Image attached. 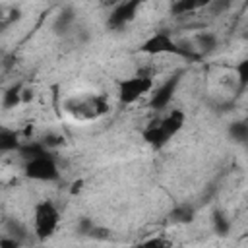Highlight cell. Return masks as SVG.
I'll use <instances>...</instances> for the list:
<instances>
[{"label":"cell","instance_id":"1","mask_svg":"<svg viewBox=\"0 0 248 248\" xmlns=\"http://www.w3.org/2000/svg\"><path fill=\"white\" fill-rule=\"evenodd\" d=\"M68 116L78 122H91L108 112V101L105 95H72L62 103Z\"/></svg>","mask_w":248,"mask_h":248},{"label":"cell","instance_id":"2","mask_svg":"<svg viewBox=\"0 0 248 248\" xmlns=\"http://www.w3.org/2000/svg\"><path fill=\"white\" fill-rule=\"evenodd\" d=\"M60 225V213L56 209V205L48 200H43L35 205L33 211V232L39 240H46L50 238L56 229Z\"/></svg>","mask_w":248,"mask_h":248},{"label":"cell","instance_id":"3","mask_svg":"<svg viewBox=\"0 0 248 248\" xmlns=\"http://www.w3.org/2000/svg\"><path fill=\"white\" fill-rule=\"evenodd\" d=\"M153 79L151 78H143V76H132L124 81H120L118 85V97L122 103L132 105L136 103L140 97L147 95L149 91H153Z\"/></svg>","mask_w":248,"mask_h":248},{"label":"cell","instance_id":"4","mask_svg":"<svg viewBox=\"0 0 248 248\" xmlns=\"http://www.w3.org/2000/svg\"><path fill=\"white\" fill-rule=\"evenodd\" d=\"M25 174L33 180H41V182H52V180H58L60 176V170L54 163V159L46 153V155H41V157H35V159H29L25 163Z\"/></svg>","mask_w":248,"mask_h":248},{"label":"cell","instance_id":"5","mask_svg":"<svg viewBox=\"0 0 248 248\" xmlns=\"http://www.w3.org/2000/svg\"><path fill=\"white\" fill-rule=\"evenodd\" d=\"M141 52L151 54V56H155V54H180V56H188V52H184V50L170 39V35H169V33H163V31H159V33H155L153 37H149V39L143 43Z\"/></svg>","mask_w":248,"mask_h":248},{"label":"cell","instance_id":"6","mask_svg":"<svg viewBox=\"0 0 248 248\" xmlns=\"http://www.w3.org/2000/svg\"><path fill=\"white\" fill-rule=\"evenodd\" d=\"M138 8H140V2H138V0L118 4V6L110 12V16H108V27H110V29H120V27H124L128 21L134 19Z\"/></svg>","mask_w":248,"mask_h":248},{"label":"cell","instance_id":"7","mask_svg":"<svg viewBox=\"0 0 248 248\" xmlns=\"http://www.w3.org/2000/svg\"><path fill=\"white\" fill-rule=\"evenodd\" d=\"M176 85H178V76H172L169 81H165L163 85H159V87L153 91V95H151V107H153L155 110L165 108V107L170 103Z\"/></svg>","mask_w":248,"mask_h":248},{"label":"cell","instance_id":"8","mask_svg":"<svg viewBox=\"0 0 248 248\" xmlns=\"http://www.w3.org/2000/svg\"><path fill=\"white\" fill-rule=\"evenodd\" d=\"M184 120H186V116H184V112L180 108H172L163 118H159V126H161L163 134L167 136V140H170L184 126Z\"/></svg>","mask_w":248,"mask_h":248},{"label":"cell","instance_id":"9","mask_svg":"<svg viewBox=\"0 0 248 248\" xmlns=\"http://www.w3.org/2000/svg\"><path fill=\"white\" fill-rule=\"evenodd\" d=\"M143 138H145V141H149V143L155 145V147H161L163 143L169 141L167 136L163 134L161 126H159V120H153V122L143 130Z\"/></svg>","mask_w":248,"mask_h":248},{"label":"cell","instance_id":"10","mask_svg":"<svg viewBox=\"0 0 248 248\" xmlns=\"http://www.w3.org/2000/svg\"><path fill=\"white\" fill-rule=\"evenodd\" d=\"M169 219H170V223H176V225H186V223H190V221L194 219V209H192V205H188V203L176 205V207L170 211Z\"/></svg>","mask_w":248,"mask_h":248},{"label":"cell","instance_id":"11","mask_svg":"<svg viewBox=\"0 0 248 248\" xmlns=\"http://www.w3.org/2000/svg\"><path fill=\"white\" fill-rule=\"evenodd\" d=\"M196 45H198V48L202 52H211L217 46V37L213 33H209V31H203V33H200L196 37Z\"/></svg>","mask_w":248,"mask_h":248},{"label":"cell","instance_id":"12","mask_svg":"<svg viewBox=\"0 0 248 248\" xmlns=\"http://www.w3.org/2000/svg\"><path fill=\"white\" fill-rule=\"evenodd\" d=\"M23 103L21 101V87H10L6 93H4V99H2V105L4 108H14L16 105Z\"/></svg>","mask_w":248,"mask_h":248},{"label":"cell","instance_id":"13","mask_svg":"<svg viewBox=\"0 0 248 248\" xmlns=\"http://www.w3.org/2000/svg\"><path fill=\"white\" fill-rule=\"evenodd\" d=\"M17 147V136L10 130H2L0 132V149L6 153V151H14Z\"/></svg>","mask_w":248,"mask_h":248},{"label":"cell","instance_id":"14","mask_svg":"<svg viewBox=\"0 0 248 248\" xmlns=\"http://www.w3.org/2000/svg\"><path fill=\"white\" fill-rule=\"evenodd\" d=\"M74 23V12L68 8V10H64V12H60V16L56 17V23H54V29L56 31H66L70 25Z\"/></svg>","mask_w":248,"mask_h":248},{"label":"cell","instance_id":"15","mask_svg":"<svg viewBox=\"0 0 248 248\" xmlns=\"http://www.w3.org/2000/svg\"><path fill=\"white\" fill-rule=\"evenodd\" d=\"M200 6H202V2H194V0H180V2H174V4H172V12H174L176 16H182V14L192 12V10L200 8Z\"/></svg>","mask_w":248,"mask_h":248},{"label":"cell","instance_id":"16","mask_svg":"<svg viewBox=\"0 0 248 248\" xmlns=\"http://www.w3.org/2000/svg\"><path fill=\"white\" fill-rule=\"evenodd\" d=\"M229 132H231L232 140H236V141H246L248 140V124H244V122H234Z\"/></svg>","mask_w":248,"mask_h":248},{"label":"cell","instance_id":"17","mask_svg":"<svg viewBox=\"0 0 248 248\" xmlns=\"http://www.w3.org/2000/svg\"><path fill=\"white\" fill-rule=\"evenodd\" d=\"M236 78H238L240 87H246L248 85V58H244L242 62H238V66H236Z\"/></svg>","mask_w":248,"mask_h":248},{"label":"cell","instance_id":"18","mask_svg":"<svg viewBox=\"0 0 248 248\" xmlns=\"http://www.w3.org/2000/svg\"><path fill=\"white\" fill-rule=\"evenodd\" d=\"M136 248H172L165 238H149V240H145V242H141L140 246H136Z\"/></svg>","mask_w":248,"mask_h":248},{"label":"cell","instance_id":"19","mask_svg":"<svg viewBox=\"0 0 248 248\" xmlns=\"http://www.w3.org/2000/svg\"><path fill=\"white\" fill-rule=\"evenodd\" d=\"M215 229H217V232L219 234H227V231H229V221L219 213H215Z\"/></svg>","mask_w":248,"mask_h":248},{"label":"cell","instance_id":"20","mask_svg":"<svg viewBox=\"0 0 248 248\" xmlns=\"http://www.w3.org/2000/svg\"><path fill=\"white\" fill-rule=\"evenodd\" d=\"M0 248H19V242L16 238H12V236H4L0 240Z\"/></svg>","mask_w":248,"mask_h":248},{"label":"cell","instance_id":"21","mask_svg":"<svg viewBox=\"0 0 248 248\" xmlns=\"http://www.w3.org/2000/svg\"><path fill=\"white\" fill-rule=\"evenodd\" d=\"M246 41H248V31H246Z\"/></svg>","mask_w":248,"mask_h":248}]
</instances>
